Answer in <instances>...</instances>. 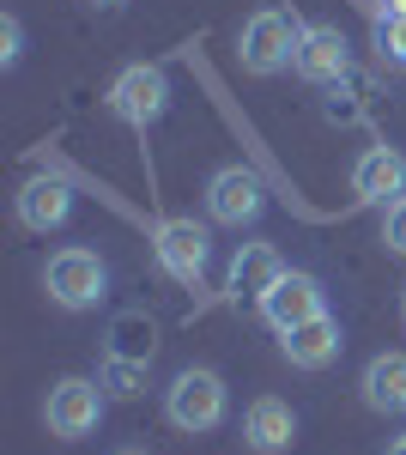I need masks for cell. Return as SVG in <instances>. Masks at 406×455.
I'll list each match as a JSON object with an SVG mask.
<instances>
[{"label":"cell","mask_w":406,"mask_h":455,"mask_svg":"<svg viewBox=\"0 0 406 455\" xmlns=\"http://www.w3.org/2000/svg\"><path fill=\"white\" fill-rule=\"evenodd\" d=\"M43 285H49V298L61 304V310H98L103 291H109V267H103L98 249H55L49 261H43Z\"/></svg>","instance_id":"obj_1"},{"label":"cell","mask_w":406,"mask_h":455,"mask_svg":"<svg viewBox=\"0 0 406 455\" xmlns=\"http://www.w3.org/2000/svg\"><path fill=\"white\" fill-rule=\"evenodd\" d=\"M298 36H304V25L285 12V6H261V12H249V25H243L237 36V55L249 73H285L291 68V55H298Z\"/></svg>","instance_id":"obj_2"},{"label":"cell","mask_w":406,"mask_h":455,"mask_svg":"<svg viewBox=\"0 0 406 455\" xmlns=\"http://www.w3.org/2000/svg\"><path fill=\"white\" fill-rule=\"evenodd\" d=\"M225 377L219 371H206V364H195V371H182L176 383L164 388V419L176 425V431H219L225 425Z\"/></svg>","instance_id":"obj_3"},{"label":"cell","mask_w":406,"mask_h":455,"mask_svg":"<svg viewBox=\"0 0 406 455\" xmlns=\"http://www.w3.org/2000/svg\"><path fill=\"white\" fill-rule=\"evenodd\" d=\"M255 310H261V322H267L273 334H291V328H304V322H315V315H328V291H322V280H315V274L285 267Z\"/></svg>","instance_id":"obj_4"},{"label":"cell","mask_w":406,"mask_h":455,"mask_svg":"<svg viewBox=\"0 0 406 455\" xmlns=\"http://www.w3.org/2000/svg\"><path fill=\"white\" fill-rule=\"evenodd\" d=\"M98 419H103V383H92V377H61V383L49 388V401H43V425L61 443L92 437Z\"/></svg>","instance_id":"obj_5"},{"label":"cell","mask_w":406,"mask_h":455,"mask_svg":"<svg viewBox=\"0 0 406 455\" xmlns=\"http://www.w3.org/2000/svg\"><path fill=\"white\" fill-rule=\"evenodd\" d=\"M206 212H212V225H255L261 212H267V182L249 171V164H225V171H212L206 182Z\"/></svg>","instance_id":"obj_6"},{"label":"cell","mask_w":406,"mask_h":455,"mask_svg":"<svg viewBox=\"0 0 406 455\" xmlns=\"http://www.w3.org/2000/svg\"><path fill=\"white\" fill-rule=\"evenodd\" d=\"M109 109L128 122V128H152L158 116L170 109V79L164 68H122L115 73V85H109Z\"/></svg>","instance_id":"obj_7"},{"label":"cell","mask_w":406,"mask_h":455,"mask_svg":"<svg viewBox=\"0 0 406 455\" xmlns=\"http://www.w3.org/2000/svg\"><path fill=\"white\" fill-rule=\"evenodd\" d=\"M152 249H158L164 274L182 280V285H195L206 274V261H212V237H206V225H195V219H164Z\"/></svg>","instance_id":"obj_8"},{"label":"cell","mask_w":406,"mask_h":455,"mask_svg":"<svg viewBox=\"0 0 406 455\" xmlns=\"http://www.w3.org/2000/svg\"><path fill=\"white\" fill-rule=\"evenodd\" d=\"M352 68V49H346V36L334 25H304L298 36V55H291V73L309 79V85H339Z\"/></svg>","instance_id":"obj_9"},{"label":"cell","mask_w":406,"mask_h":455,"mask_svg":"<svg viewBox=\"0 0 406 455\" xmlns=\"http://www.w3.org/2000/svg\"><path fill=\"white\" fill-rule=\"evenodd\" d=\"M352 195L370 201V207H388L406 195V152L394 146H370L358 164H352Z\"/></svg>","instance_id":"obj_10"},{"label":"cell","mask_w":406,"mask_h":455,"mask_svg":"<svg viewBox=\"0 0 406 455\" xmlns=\"http://www.w3.org/2000/svg\"><path fill=\"white\" fill-rule=\"evenodd\" d=\"M279 274H285V261H279V249H273V243H237L231 274H225V291H231L237 304H261Z\"/></svg>","instance_id":"obj_11"},{"label":"cell","mask_w":406,"mask_h":455,"mask_svg":"<svg viewBox=\"0 0 406 455\" xmlns=\"http://www.w3.org/2000/svg\"><path fill=\"white\" fill-rule=\"evenodd\" d=\"M73 219V188L61 176H31L19 188V225L25 231H61Z\"/></svg>","instance_id":"obj_12"},{"label":"cell","mask_w":406,"mask_h":455,"mask_svg":"<svg viewBox=\"0 0 406 455\" xmlns=\"http://www.w3.org/2000/svg\"><path fill=\"white\" fill-rule=\"evenodd\" d=\"M291 437H298V413L279 401V395H261L249 413H243V443L255 455H279L291 450Z\"/></svg>","instance_id":"obj_13"},{"label":"cell","mask_w":406,"mask_h":455,"mask_svg":"<svg viewBox=\"0 0 406 455\" xmlns=\"http://www.w3.org/2000/svg\"><path fill=\"white\" fill-rule=\"evenodd\" d=\"M279 352L298 364V371H328L339 358V322L334 315H315L304 328H291V334H279Z\"/></svg>","instance_id":"obj_14"},{"label":"cell","mask_w":406,"mask_h":455,"mask_svg":"<svg viewBox=\"0 0 406 455\" xmlns=\"http://www.w3.org/2000/svg\"><path fill=\"white\" fill-rule=\"evenodd\" d=\"M358 388L370 413H406V352H376Z\"/></svg>","instance_id":"obj_15"},{"label":"cell","mask_w":406,"mask_h":455,"mask_svg":"<svg viewBox=\"0 0 406 455\" xmlns=\"http://www.w3.org/2000/svg\"><path fill=\"white\" fill-rule=\"evenodd\" d=\"M158 352V322L146 310H128L109 322V358H134V364H152Z\"/></svg>","instance_id":"obj_16"},{"label":"cell","mask_w":406,"mask_h":455,"mask_svg":"<svg viewBox=\"0 0 406 455\" xmlns=\"http://www.w3.org/2000/svg\"><path fill=\"white\" fill-rule=\"evenodd\" d=\"M139 388H146V364H134V358H109L103 364V395L109 401H134Z\"/></svg>","instance_id":"obj_17"},{"label":"cell","mask_w":406,"mask_h":455,"mask_svg":"<svg viewBox=\"0 0 406 455\" xmlns=\"http://www.w3.org/2000/svg\"><path fill=\"white\" fill-rule=\"evenodd\" d=\"M382 243L394 249V255H406V195L382 207Z\"/></svg>","instance_id":"obj_18"},{"label":"cell","mask_w":406,"mask_h":455,"mask_svg":"<svg viewBox=\"0 0 406 455\" xmlns=\"http://www.w3.org/2000/svg\"><path fill=\"white\" fill-rule=\"evenodd\" d=\"M19 55H25V25H19V12H6L0 19V68H19Z\"/></svg>","instance_id":"obj_19"},{"label":"cell","mask_w":406,"mask_h":455,"mask_svg":"<svg viewBox=\"0 0 406 455\" xmlns=\"http://www.w3.org/2000/svg\"><path fill=\"white\" fill-rule=\"evenodd\" d=\"M376 43H382V55H394V61H406V19H394V12H382V25H376Z\"/></svg>","instance_id":"obj_20"},{"label":"cell","mask_w":406,"mask_h":455,"mask_svg":"<svg viewBox=\"0 0 406 455\" xmlns=\"http://www.w3.org/2000/svg\"><path fill=\"white\" fill-rule=\"evenodd\" d=\"M388 455H406V431H401V437H394V443H388Z\"/></svg>","instance_id":"obj_21"},{"label":"cell","mask_w":406,"mask_h":455,"mask_svg":"<svg viewBox=\"0 0 406 455\" xmlns=\"http://www.w3.org/2000/svg\"><path fill=\"white\" fill-rule=\"evenodd\" d=\"M92 6H122V0H92Z\"/></svg>","instance_id":"obj_22"},{"label":"cell","mask_w":406,"mask_h":455,"mask_svg":"<svg viewBox=\"0 0 406 455\" xmlns=\"http://www.w3.org/2000/svg\"><path fill=\"white\" fill-rule=\"evenodd\" d=\"M115 455H146V450H115Z\"/></svg>","instance_id":"obj_23"},{"label":"cell","mask_w":406,"mask_h":455,"mask_svg":"<svg viewBox=\"0 0 406 455\" xmlns=\"http://www.w3.org/2000/svg\"><path fill=\"white\" fill-rule=\"evenodd\" d=\"M401 310H406V291H401Z\"/></svg>","instance_id":"obj_24"}]
</instances>
